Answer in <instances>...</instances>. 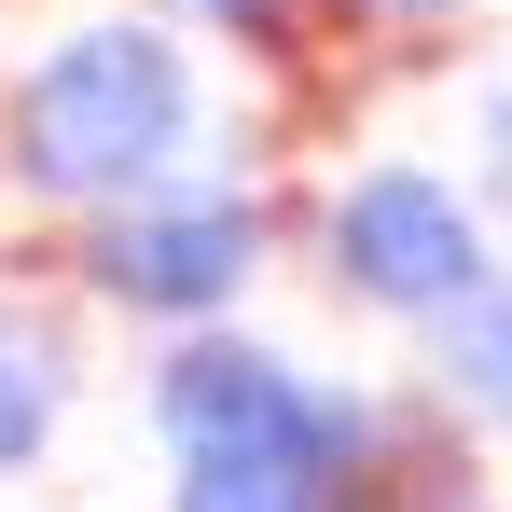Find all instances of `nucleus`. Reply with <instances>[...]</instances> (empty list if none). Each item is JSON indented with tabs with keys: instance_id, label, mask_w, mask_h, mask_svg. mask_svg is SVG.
<instances>
[{
	"instance_id": "1",
	"label": "nucleus",
	"mask_w": 512,
	"mask_h": 512,
	"mask_svg": "<svg viewBox=\"0 0 512 512\" xmlns=\"http://www.w3.org/2000/svg\"><path fill=\"white\" fill-rule=\"evenodd\" d=\"M208 153V56H194V28L180 14H70L14 84H0V263H28L97 222V208H125V194H153Z\"/></svg>"
},
{
	"instance_id": "2",
	"label": "nucleus",
	"mask_w": 512,
	"mask_h": 512,
	"mask_svg": "<svg viewBox=\"0 0 512 512\" xmlns=\"http://www.w3.org/2000/svg\"><path fill=\"white\" fill-rule=\"evenodd\" d=\"M291 250V194H263L236 167H194L153 180V194H125V208H97L70 222L42 277H70L97 319H139V333H194V319H236L263 291V263Z\"/></svg>"
},
{
	"instance_id": "3",
	"label": "nucleus",
	"mask_w": 512,
	"mask_h": 512,
	"mask_svg": "<svg viewBox=\"0 0 512 512\" xmlns=\"http://www.w3.org/2000/svg\"><path fill=\"white\" fill-rule=\"evenodd\" d=\"M291 236H305V277L333 291L346 319H388V333L443 319L471 277H499V222L471 208V180L429 167V153H374V167H346L333 194L291 208Z\"/></svg>"
},
{
	"instance_id": "4",
	"label": "nucleus",
	"mask_w": 512,
	"mask_h": 512,
	"mask_svg": "<svg viewBox=\"0 0 512 512\" xmlns=\"http://www.w3.org/2000/svg\"><path fill=\"white\" fill-rule=\"evenodd\" d=\"M416 388L471 429V443H499V457H512V263H499V277H471L443 319H416Z\"/></svg>"
},
{
	"instance_id": "5",
	"label": "nucleus",
	"mask_w": 512,
	"mask_h": 512,
	"mask_svg": "<svg viewBox=\"0 0 512 512\" xmlns=\"http://www.w3.org/2000/svg\"><path fill=\"white\" fill-rule=\"evenodd\" d=\"M485 0H305L319 28V84H402V70H443L471 42Z\"/></svg>"
},
{
	"instance_id": "6",
	"label": "nucleus",
	"mask_w": 512,
	"mask_h": 512,
	"mask_svg": "<svg viewBox=\"0 0 512 512\" xmlns=\"http://www.w3.org/2000/svg\"><path fill=\"white\" fill-rule=\"evenodd\" d=\"M56 429H70V346L0 319V485H28L56 457Z\"/></svg>"
},
{
	"instance_id": "7",
	"label": "nucleus",
	"mask_w": 512,
	"mask_h": 512,
	"mask_svg": "<svg viewBox=\"0 0 512 512\" xmlns=\"http://www.w3.org/2000/svg\"><path fill=\"white\" fill-rule=\"evenodd\" d=\"M167 512H346L291 457H167Z\"/></svg>"
},
{
	"instance_id": "8",
	"label": "nucleus",
	"mask_w": 512,
	"mask_h": 512,
	"mask_svg": "<svg viewBox=\"0 0 512 512\" xmlns=\"http://www.w3.org/2000/svg\"><path fill=\"white\" fill-rule=\"evenodd\" d=\"M194 42H236L263 84H319V28H305V0H167Z\"/></svg>"
},
{
	"instance_id": "9",
	"label": "nucleus",
	"mask_w": 512,
	"mask_h": 512,
	"mask_svg": "<svg viewBox=\"0 0 512 512\" xmlns=\"http://www.w3.org/2000/svg\"><path fill=\"white\" fill-rule=\"evenodd\" d=\"M457 180H471V208L512 236V84H485V97H471V153H457Z\"/></svg>"
},
{
	"instance_id": "10",
	"label": "nucleus",
	"mask_w": 512,
	"mask_h": 512,
	"mask_svg": "<svg viewBox=\"0 0 512 512\" xmlns=\"http://www.w3.org/2000/svg\"><path fill=\"white\" fill-rule=\"evenodd\" d=\"M388 512H512V485L485 471V443H471V457H443V471H416V485H402Z\"/></svg>"
}]
</instances>
